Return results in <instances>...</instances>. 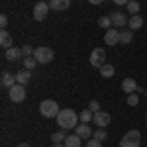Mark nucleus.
Here are the masks:
<instances>
[{
  "label": "nucleus",
  "mask_w": 147,
  "mask_h": 147,
  "mask_svg": "<svg viewBox=\"0 0 147 147\" xmlns=\"http://www.w3.org/2000/svg\"><path fill=\"white\" fill-rule=\"evenodd\" d=\"M8 96H10V100H12V102H16V104L24 102V100H26V86L16 82L12 88H8Z\"/></svg>",
  "instance_id": "obj_6"
},
{
  "label": "nucleus",
  "mask_w": 147,
  "mask_h": 147,
  "mask_svg": "<svg viewBox=\"0 0 147 147\" xmlns=\"http://www.w3.org/2000/svg\"><path fill=\"white\" fill-rule=\"evenodd\" d=\"M100 75L104 77V79H112L114 75H116V69H114L110 63H106V65H102V67H100Z\"/></svg>",
  "instance_id": "obj_22"
},
{
  "label": "nucleus",
  "mask_w": 147,
  "mask_h": 147,
  "mask_svg": "<svg viewBox=\"0 0 147 147\" xmlns=\"http://www.w3.org/2000/svg\"><path fill=\"white\" fill-rule=\"evenodd\" d=\"M30 79H32V75H30V69H22V71H18L16 73V82L18 84H28L30 82Z\"/></svg>",
  "instance_id": "obj_15"
},
{
  "label": "nucleus",
  "mask_w": 147,
  "mask_h": 147,
  "mask_svg": "<svg viewBox=\"0 0 147 147\" xmlns=\"http://www.w3.org/2000/svg\"><path fill=\"white\" fill-rule=\"evenodd\" d=\"M145 124H147V116H145Z\"/></svg>",
  "instance_id": "obj_37"
},
{
  "label": "nucleus",
  "mask_w": 147,
  "mask_h": 147,
  "mask_svg": "<svg viewBox=\"0 0 147 147\" xmlns=\"http://www.w3.org/2000/svg\"><path fill=\"white\" fill-rule=\"evenodd\" d=\"M90 65L96 69H100L102 65H106V49H102V47H96V49H92L90 53Z\"/></svg>",
  "instance_id": "obj_7"
},
{
  "label": "nucleus",
  "mask_w": 147,
  "mask_h": 147,
  "mask_svg": "<svg viewBox=\"0 0 147 147\" xmlns=\"http://www.w3.org/2000/svg\"><path fill=\"white\" fill-rule=\"evenodd\" d=\"M49 6L53 12H65L71 6V0H49Z\"/></svg>",
  "instance_id": "obj_12"
},
{
  "label": "nucleus",
  "mask_w": 147,
  "mask_h": 147,
  "mask_svg": "<svg viewBox=\"0 0 147 147\" xmlns=\"http://www.w3.org/2000/svg\"><path fill=\"white\" fill-rule=\"evenodd\" d=\"M110 20H112L114 28H125L127 22H129V18L125 16L124 12H112V14H110Z\"/></svg>",
  "instance_id": "obj_9"
},
{
  "label": "nucleus",
  "mask_w": 147,
  "mask_h": 147,
  "mask_svg": "<svg viewBox=\"0 0 147 147\" xmlns=\"http://www.w3.org/2000/svg\"><path fill=\"white\" fill-rule=\"evenodd\" d=\"M127 28H129L131 32H136V30H139V28H143V18H141L139 14H136V16H129Z\"/></svg>",
  "instance_id": "obj_16"
},
{
  "label": "nucleus",
  "mask_w": 147,
  "mask_h": 147,
  "mask_svg": "<svg viewBox=\"0 0 147 147\" xmlns=\"http://www.w3.org/2000/svg\"><path fill=\"white\" fill-rule=\"evenodd\" d=\"M104 43L106 45H118L120 43V30L118 28H110L104 34Z\"/></svg>",
  "instance_id": "obj_8"
},
{
  "label": "nucleus",
  "mask_w": 147,
  "mask_h": 147,
  "mask_svg": "<svg viewBox=\"0 0 147 147\" xmlns=\"http://www.w3.org/2000/svg\"><path fill=\"white\" fill-rule=\"evenodd\" d=\"M0 26H2V30H6V28H8V16H6V14H2V16H0Z\"/></svg>",
  "instance_id": "obj_32"
},
{
  "label": "nucleus",
  "mask_w": 147,
  "mask_h": 147,
  "mask_svg": "<svg viewBox=\"0 0 147 147\" xmlns=\"http://www.w3.org/2000/svg\"><path fill=\"white\" fill-rule=\"evenodd\" d=\"M79 118H80V124H90L92 120H94V112H92L90 108H86V110H82L79 114Z\"/></svg>",
  "instance_id": "obj_21"
},
{
  "label": "nucleus",
  "mask_w": 147,
  "mask_h": 147,
  "mask_svg": "<svg viewBox=\"0 0 147 147\" xmlns=\"http://www.w3.org/2000/svg\"><path fill=\"white\" fill-rule=\"evenodd\" d=\"M37 65H39V63H37L35 57H26V59H24V69H30V71H32V69H35Z\"/></svg>",
  "instance_id": "obj_24"
},
{
  "label": "nucleus",
  "mask_w": 147,
  "mask_h": 147,
  "mask_svg": "<svg viewBox=\"0 0 147 147\" xmlns=\"http://www.w3.org/2000/svg\"><path fill=\"white\" fill-rule=\"evenodd\" d=\"M137 82L134 79H124V82H122V90L125 92V94H134V92H137Z\"/></svg>",
  "instance_id": "obj_14"
},
{
  "label": "nucleus",
  "mask_w": 147,
  "mask_h": 147,
  "mask_svg": "<svg viewBox=\"0 0 147 147\" xmlns=\"http://www.w3.org/2000/svg\"><path fill=\"white\" fill-rule=\"evenodd\" d=\"M34 47L30 45V43H26V45L22 47V53H24V59H26V57H34Z\"/></svg>",
  "instance_id": "obj_29"
},
{
  "label": "nucleus",
  "mask_w": 147,
  "mask_h": 147,
  "mask_svg": "<svg viewBox=\"0 0 147 147\" xmlns=\"http://www.w3.org/2000/svg\"><path fill=\"white\" fill-rule=\"evenodd\" d=\"M61 112L59 110V104L55 100H43L39 104V114L43 118H57V114Z\"/></svg>",
  "instance_id": "obj_2"
},
{
  "label": "nucleus",
  "mask_w": 147,
  "mask_h": 147,
  "mask_svg": "<svg viewBox=\"0 0 147 147\" xmlns=\"http://www.w3.org/2000/svg\"><path fill=\"white\" fill-rule=\"evenodd\" d=\"M88 2H90V4H94V6H98V4H102L104 0H88Z\"/></svg>",
  "instance_id": "obj_34"
},
{
  "label": "nucleus",
  "mask_w": 147,
  "mask_h": 147,
  "mask_svg": "<svg viewBox=\"0 0 147 147\" xmlns=\"http://www.w3.org/2000/svg\"><path fill=\"white\" fill-rule=\"evenodd\" d=\"M18 147H30V143H20Z\"/></svg>",
  "instance_id": "obj_36"
},
{
  "label": "nucleus",
  "mask_w": 147,
  "mask_h": 147,
  "mask_svg": "<svg viewBox=\"0 0 147 147\" xmlns=\"http://www.w3.org/2000/svg\"><path fill=\"white\" fill-rule=\"evenodd\" d=\"M114 4H118V6H127V2L129 0H112Z\"/></svg>",
  "instance_id": "obj_33"
},
{
  "label": "nucleus",
  "mask_w": 147,
  "mask_h": 147,
  "mask_svg": "<svg viewBox=\"0 0 147 147\" xmlns=\"http://www.w3.org/2000/svg\"><path fill=\"white\" fill-rule=\"evenodd\" d=\"M98 26H100V28H104V30H106V28H108V30H110V28H114L110 16H100V18H98Z\"/></svg>",
  "instance_id": "obj_25"
},
{
  "label": "nucleus",
  "mask_w": 147,
  "mask_h": 147,
  "mask_svg": "<svg viewBox=\"0 0 147 147\" xmlns=\"http://www.w3.org/2000/svg\"><path fill=\"white\" fill-rule=\"evenodd\" d=\"M75 134H77L80 139H90L94 131L90 129V125H88V124H79L77 127H75Z\"/></svg>",
  "instance_id": "obj_11"
},
{
  "label": "nucleus",
  "mask_w": 147,
  "mask_h": 147,
  "mask_svg": "<svg viewBox=\"0 0 147 147\" xmlns=\"http://www.w3.org/2000/svg\"><path fill=\"white\" fill-rule=\"evenodd\" d=\"M88 108H90L92 112H100V104H98V100H90V104H88Z\"/></svg>",
  "instance_id": "obj_30"
},
{
  "label": "nucleus",
  "mask_w": 147,
  "mask_h": 147,
  "mask_svg": "<svg viewBox=\"0 0 147 147\" xmlns=\"http://www.w3.org/2000/svg\"><path fill=\"white\" fill-rule=\"evenodd\" d=\"M51 147H65V143H53Z\"/></svg>",
  "instance_id": "obj_35"
},
{
  "label": "nucleus",
  "mask_w": 147,
  "mask_h": 147,
  "mask_svg": "<svg viewBox=\"0 0 147 147\" xmlns=\"http://www.w3.org/2000/svg\"><path fill=\"white\" fill-rule=\"evenodd\" d=\"M34 57L37 59V63L47 65V63H51V61H53L55 53H53V49H49V47H43V45H41V47H35Z\"/></svg>",
  "instance_id": "obj_4"
},
{
  "label": "nucleus",
  "mask_w": 147,
  "mask_h": 147,
  "mask_svg": "<svg viewBox=\"0 0 147 147\" xmlns=\"http://www.w3.org/2000/svg\"><path fill=\"white\" fill-rule=\"evenodd\" d=\"M125 10L129 12L131 16H136L137 12H139V0H129V2H127V6H125Z\"/></svg>",
  "instance_id": "obj_23"
},
{
  "label": "nucleus",
  "mask_w": 147,
  "mask_h": 147,
  "mask_svg": "<svg viewBox=\"0 0 147 147\" xmlns=\"http://www.w3.org/2000/svg\"><path fill=\"white\" fill-rule=\"evenodd\" d=\"M92 137H94V139H98V141H104V139L108 137V134H106V129H104V127H100V129H96V131L92 134Z\"/></svg>",
  "instance_id": "obj_28"
},
{
  "label": "nucleus",
  "mask_w": 147,
  "mask_h": 147,
  "mask_svg": "<svg viewBox=\"0 0 147 147\" xmlns=\"http://www.w3.org/2000/svg\"><path fill=\"white\" fill-rule=\"evenodd\" d=\"M86 147H102V141H98V139L90 137V139H88V143H86Z\"/></svg>",
  "instance_id": "obj_31"
},
{
  "label": "nucleus",
  "mask_w": 147,
  "mask_h": 147,
  "mask_svg": "<svg viewBox=\"0 0 147 147\" xmlns=\"http://www.w3.org/2000/svg\"><path fill=\"white\" fill-rule=\"evenodd\" d=\"M4 57L8 59V61H20V59H24V53L20 47H10V49H6V53H4Z\"/></svg>",
  "instance_id": "obj_13"
},
{
  "label": "nucleus",
  "mask_w": 147,
  "mask_h": 147,
  "mask_svg": "<svg viewBox=\"0 0 147 147\" xmlns=\"http://www.w3.org/2000/svg\"><path fill=\"white\" fill-rule=\"evenodd\" d=\"M49 10H51L49 2L39 0V2L34 6V20H35V22H43V20L47 18V14H49Z\"/></svg>",
  "instance_id": "obj_5"
},
{
  "label": "nucleus",
  "mask_w": 147,
  "mask_h": 147,
  "mask_svg": "<svg viewBox=\"0 0 147 147\" xmlns=\"http://www.w3.org/2000/svg\"><path fill=\"white\" fill-rule=\"evenodd\" d=\"M57 125L61 129H75L79 125V114L75 112L73 108H61V112L57 114Z\"/></svg>",
  "instance_id": "obj_1"
},
{
  "label": "nucleus",
  "mask_w": 147,
  "mask_h": 147,
  "mask_svg": "<svg viewBox=\"0 0 147 147\" xmlns=\"http://www.w3.org/2000/svg\"><path fill=\"white\" fill-rule=\"evenodd\" d=\"M80 145H82V139H80L77 134L67 136V139H65V147H80Z\"/></svg>",
  "instance_id": "obj_19"
},
{
  "label": "nucleus",
  "mask_w": 147,
  "mask_h": 147,
  "mask_svg": "<svg viewBox=\"0 0 147 147\" xmlns=\"http://www.w3.org/2000/svg\"><path fill=\"white\" fill-rule=\"evenodd\" d=\"M131 39H134V32H131V30H122V32H120V43H122V45L131 43Z\"/></svg>",
  "instance_id": "obj_20"
},
{
  "label": "nucleus",
  "mask_w": 147,
  "mask_h": 147,
  "mask_svg": "<svg viewBox=\"0 0 147 147\" xmlns=\"http://www.w3.org/2000/svg\"><path fill=\"white\" fill-rule=\"evenodd\" d=\"M139 145H141V134L137 129H129L120 141V147H139Z\"/></svg>",
  "instance_id": "obj_3"
},
{
  "label": "nucleus",
  "mask_w": 147,
  "mask_h": 147,
  "mask_svg": "<svg viewBox=\"0 0 147 147\" xmlns=\"http://www.w3.org/2000/svg\"><path fill=\"white\" fill-rule=\"evenodd\" d=\"M14 84H16V75H12L10 71H4V73H2V86L12 88Z\"/></svg>",
  "instance_id": "obj_17"
},
{
  "label": "nucleus",
  "mask_w": 147,
  "mask_h": 147,
  "mask_svg": "<svg viewBox=\"0 0 147 147\" xmlns=\"http://www.w3.org/2000/svg\"><path fill=\"white\" fill-rule=\"evenodd\" d=\"M127 106H139V94L137 92L127 94Z\"/></svg>",
  "instance_id": "obj_27"
},
{
  "label": "nucleus",
  "mask_w": 147,
  "mask_h": 147,
  "mask_svg": "<svg viewBox=\"0 0 147 147\" xmlns=\"http://www.w3.org/2000/svg\"><path fill=\"white\" fill-rule=\"evenodd\" d=\"M0 45L4 47V49L14 47V45H12V35L8 34V30H2V32H0Z\"/></svg>",
  "instance_id": "obj_18"
},
{
  "label": "nucleus",
  "mask_w": 147,
  "mask_h": 147,
  "mask_svg": "<svg viewBox=\"0 0 147 147\" xmlns=\"http://www.w3.org/2000/svg\"><path fill=\"white\" fill-rule=\"evenodd\" d=\"M92 122L98 125V127H108V124L112 122V118H110V114H108V112H102V110H100V112L94 114V120H92Z\"/></svg>",
  "instance_id": "obj_10"
},
{
  "label": "nucleus",
  "mask_w": 147,
  "mask_h": 147,
  "mask_svg": "<svg viewBox=\"0 0 147 147\" xmlns=\"http://www.w3.org/2000/svg\"><path fill=\"white\" fill-rule=\"evenodd\" d=\"M65 139H67V134H65V131H55V134L51 136V141H53V143H65Z\"/></svg>",
  "instance_id": "obj_26"
}]
</instances>
